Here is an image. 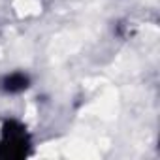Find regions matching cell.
Segmentation results:
<instances>
[{
  "label": "cell",
  "mask_w": 160,
  "mask_h": 160,
  "mask_svg": "<svg viewBox=\"0 0 160 160\" xmlns=\"http://www.w3.org/2000/svg\"><path fill=\"white\" fill-rule=\"evenodd\" d=\"M30 145L27 130L17 121H8L0 136V156L2 158H19L27 154V147Z\"/></svg>",
  "instance_id": "cell-1"
},
{
  "label": "cell",
  "mask_w": 160,
  "mask_h": 160,
  "mask_svg": "<svg viewBox=\"0 0 160 160\" xmlns=\"http://www.w3.org/2000/svg\"><path fill=\"white\" fill-rule=\"evenodd\" d=\"M28 85H30V77L25 72H12V73L4 75L2 81H0V89L8 94L23 92V91L28 89Z\"/></svg>",
  "instance_id": "cell-2"
}]
</instances>
